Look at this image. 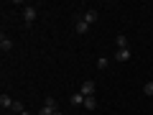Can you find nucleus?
Segmentation results:
<instances>
[{"label":"nucleus","instance_id":"dca6fc26","mask_svg":"<svg viewBox=\"0 0 153 115\" xmlns=\"http://www.w3.org/2000/svg\"><path fill=\"white\" fill-rule=\"evenodd\" d=\"M21 115H31V113H28V110H23V113H21Z\"/></svg>","mask_w":153,"mask_h":115},{"label":"nucleus","instance_id":"f03ea898","mask_svg":"<svg viewBox=\"0 0 153 115\" xmlns=\"http://www.w3.org/2000/svg\"><path fill=\"white\" fill-rule=\"evenodd\" d=\"M79 92H82L84 97H94V82H92V79H87V82L79 87Z\"/></svg>","mask_w":153,"mask_h":115},{"label":"nucleus","instance_id":"6e6552de","mask_svg":"<svg viewBox=\"0 0 153 115\" xmlns=\"http://www.w3.org/2000/svg\"><path fill=\"white\" fill-rule=\"evenodd\" d=\"M69 102L74 105V108H79V105H84V95H82V92H74V95L69 97Z\"/></svg>","mask_w":153,"mask_h":115},{"label":"nucleus","instance_id":"9d476101","mask_svg":"<svg viewBox=\"0 0 153 115\" xmlns=\"http://www.w3.org/2000/svg\"><path fill=\"white\" fill-rule=\"evenodd\" d=\"M115 44H117V49H128V36H125V33H120V36L115 38Z\"/></svg>","mask_w":153,"mask_h":115},{"label":"nucleus","instance_id":"f257e3e1","mask_svg":"<svg viewBox=\"0 0 153 115\" xmlns=\"http://www.w3.org/2000/svg\"><path fill=\"white\" fill-rule=\"evenodd\" d=\"M36 18H38V8L36 5H26V8H23V21H26V23H33Z\"/></svg>","mask_w":153,"mask_h":115},{"label":"nucleus","instance_id":"f8f14e48","mask_svg":"<svg viewBox=\"0 0 153 115\" xmlns=\"http://www.w3.org/2000/svg\"><path fill=\"white\" fill-rule=\"evenodd\" d=\"M54 113H56V110H54V108H46V105H44V108L38 110V113H36V115H54Z\"/></svg>","mask_w":153,"mask_h":115},{"label":"nucleus","instance_id":"f3484780","mask_svg":"<svg viewBox=\"0 0 153 115\" xmlns=\"http://www.w3.org/2000/svg\"><path fill=\"white\" fill-rule=\"evenodd\" d=\"M54 115H64V113H61V110H56V113H54Z\"/></svg>","mask_w":153,"mask_h":115},{"label":"nucleus","instance_id":"20e7f679","mask_svg":"<svg viewBox=\"0 0 153 115\" xmlns=\"http://www.w3.org/2000/svg\"><path fill=\"white\" fill-rule=\"evenodd\" d=\"M13 105H16V100L10 95H0V108L3 110H13Z\"/></svg>","mask_w":153,"mask_h":115},{"label":"nucleus","instance_id":"4468645a","mask_svg":"<svg viewBox=\"0 0 153 115\" xmlns=\"http://www.w3.org/2000/svg\"><path fill=\"white\" fill-rule=\"evenodd\" d=\"M143 92H146V95H153V82H151V79L146 82V87H143Z\"/></svg>","mask_w":153,"mask_h":115},{"label":"nucleus","instance_id":"9b49d317","mask_svg":"<svg viewBox=\"0 0 153 115\" xmlns=\"http://www.w3.org/2000/svg\"><path fill=\"white\" fill-rule=\"evenodd\" d=\"M44 105H46V108H54V110H56V100L51 97V95H46V100H44Z\"/></svg>","mask_w":153,"mask_h":115},{"label":"nucleus","instance_id":"7ed1b4c3","mask_svg":"<svg viewBox=\"0 0 153 115\" xmlns=\"http://www.w3.org/2000/svg\"><path fill=\"white\" fill-rule=\"evenodd\" d=\"M97 18H100V13H97V8H89V10L84 13V16H82V21H84V23H89V26H92V23L97 21Z\"/></svg>","mask_w":153,"mask_h":115},{"label":"nucleus","instance_id":"423d86ee","mask_svg":"<svg viewBox=\"0 0 153 115\" xmlns=\"http://www.w3.org/2000/svg\"><path fill=\"white\" fill-rule=\"evenodd\" d=\"M74 31L82 36V33H87V31H89V23H84V21H82V16H79V18H76V23H74Z\"/></svg>","mask_w":153,"mask_h":115},{"label":"nucleus","instance_id":"1a4fd4ad","mask_svg":"<svg viewBox=\"0 0 153 115\" xmlns=\"http://www.w3.org/2000/svg\"><path fill=\"white\" fill-rule=\"evenodd\" d=\"M84 110H97V100L94 97H84V105H82Z\"/></svg>","mask_w":153,"mask_h":115},{"label":"nucleus","instance_id":"a211bd4d","mask_svg":"<svg viewBox=\"0 0 153 115\" xmlns=\"http://www.w3.org/2000/svg\"><path fill=\"white\" fill-rule=\"evenodd\" d=\"M5 115H16V113H5Z\"/></svg>","mask_w":153,"mask_h":115},{"label":"nucleus","instance_id":"0eeeda50","mask_svg":"<svg viewBox=\"0 0 153 115\" xmlns=\"http://www.w3.org/2000/svg\"><path fill=\"white\" fill-rule=\"evenodd\" d=\"M130 56H133L130 49H117V51H115V59H117V61H128Z\"/></svg>","mask_w":153,"mask_h":115},{"label":"nucleus","instance_id":"2eb2a0df","mask_svg":"<svg viewBox=\"0 0 153 115\" xmlns=\"http://www.w3.org/2000/svg\"><path fill=\"white\" fill-rule=\"evenodd\" d=\"M97 66H100V69H107V59H105V56H100V59H97Z\"/></svg>","mask_w":153,"mask_h":115},{"label":"nucleus","instance_id":"ddd939ff","mask_svg":"<svg viewBox=\"0 0 153 115\" xmlns=\"http://www.w3.org/2000/svg\"><path fill=\"white\" fill-rule=\"evenodd\" d=\"M23 110H26V108H23V105H21V102H18V100H16V105H13V110H10V113H16V115H21V113H23Z\"/></svg>","mask_w":153,"mask_h":115},{"label":"nucleus","instance_id":"6ab92c4d","mask_svg":"<svg viewBox=\"0 0 153 115\" xmlns=\"http://www.w3.org/2000/svg\"><path fill=\"white\" fill-rule=\"evenodd\" d=\"M151 82H153V74H151Z\"/></svg>","mask_w":153,"mask_h":115},{"label":"nucleus","instance_id":"39448f33","mask_svg":"<svg viewBox=\"0 0 153 115\" xmlns=\"http://www.w3.org/2000/svg\"><path fill=\"white\" fill-rule=\"evenodd\" d=\"M0 49H3V54H5V51H10V49H13V38L3 33V36H0Z\"/></svg>","mask_w":153,"mask_h":115}]
</instances>
